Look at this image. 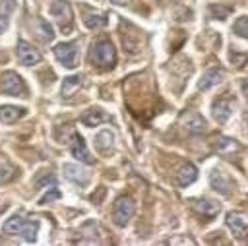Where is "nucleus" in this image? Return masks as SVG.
<instances>
[{
	"mask_svg": "<svg viewBox=\"0 0 248 246\" xmlns=\"http://www.w3.org/2000/svg\"><path fill=\"white\" fill-rule=\"evenodd\" d=\"M6 234H21L27 242H35L39 232V221L37 219H23V217H12L4 223Z\"/></svg>",
	"mask_w": 248,
	"mask_h": 246,
	"instance_id": "f257e3e1",
	"label": "nucleus"
},
{
	"mask_svg": "<svg viewBox=\"0 0 248 246\" xmlns=\"http://www.w3.org/2000/svg\"><path fill=\"white\" fill-rule=\"evenodd\" d=\"M89 58H91L93 66L103 68V70H108V68H112L116 64V50H114V46H112L110 41L103 39V41H99V43L93 45Z\"/></svg>",
	"mask_w": 248,
	"mask_h": 246,
	"instance_id": "f03ea898",
	"label": "nucleus"
},
{
	"mask_svg": "<svg viewBox=\"0 0 248 246\" xmlns=\"http://www.w3.org/2000/svg\"><path fill=\"white\" fill-rule=\"evenodd\" d=\"M134 211H136L134 200L130 196H120L112 205V219L118 227H126L128 221L134 217Z\"/></svg>",
	"mask_w": 248,
	"mask_h": 246,
	"instance_id": "7ed1b4c3",
	"label": "nucleus"
},
{
	"mask_svg": "<svg viewBox=\"0 0 248 246\" xmlns=\"http://www.w3.org/2000/svg\"><path fill=\"white\" fill-rule=\"evenodd\" d=\"M0 85H2V91L6 95L27 97V85L21 79V76H17L16 72H4L0 77Z\"/></svg>",
	"mask_w": 248,
	"mask_h": 246,
	"instance_id": "20e7f679",
	"label": "nucleus"
},
{
	"mask_svg": "<svg viewBox=\"0 0 248 246\" xmlns=\"http://www.w3.org/2000/svg\"><path fill=\"white\" fill-rule=\"evenodd\" d=\"M50 15L56 19V23L60 25V29L62 31H70V27H72V17H74V14H72V6L66 2V0H52L50 2Z\"/></svg>",
	"mask_w": 248,
	"mask_h": 246,
	"instance_id": "39448f33",
	"label": "nucleus"
},
{
	"mask_svg": "<svg viewBox=\"0 0 248 246\" xmlns=\"http://www.w3.org/2000/svg\"><path fill=\"white\" fill-rule=\"evenodd\" d=\"M54 56L56 60L66 66V68H76L78 60H79V50L76 43H60L54 46Z\"/></svg>",
	"mask_w": 248,
	"mask_h": 246,
	"instance_id": "423d86ee",
	"label": "nucleus"
},
{
	"mask_svg": "<svg viewBox=\"0 0 248 246\" xmlns=\"http://www.w3.org/2000/svg\"><path fill=\"white\" fill-rule=\"evenodd\" d=\"M209 184L213 190H217L219 194L223 196H229L232 190H234V182L231 180V176L219 169H213L211 174H209Z\"/></svg>",
	"mask_w": 248,
	"mask_h": 246,
	"instance_id": "0eeeda50",
	"label": "nucleus"
},
{
	"mask_svg": "<svg viewBox=\"0 0 248 246\" xmlns=\"http://www.w3.org/2000/svg\"><path fill=\"white\" fill-rule=\"evenodd\" d=\"M17 60L23 66H33L41 62V52L27 41H17Z\"/></svg>",
	"mask_w": 248,
	"mask_h": 246,
	"instance_id": "6e6552de",
	"label": "nucleus"
},
{
	"mask_svg": "<svg viewBox=\"0 0 248 246\" xmlns=\"http://www.w3.org/2000/svg\"><path fill=\"white\" fill-rule=\"evenodd\" d=\"M211 112H213V118L219 122V124H225L231 114H232V99L231 97H219L213 101V107H211Z\"/></svg>",
	"mask_w": 248,
	"mask_h": 246,
	"instance_id": "1a4fd4ad",
	"label": "nucleus"
},
{
	"mask_svg": "<svg viewBox=\"0 0 248 246\" xmlns=\"http://www.w3.org/2000/svg\"><path fill=\"white\" fill-rule=\"evenodd\" d=\"M180 122L192 134H202V132H205V126H207L205 118L202 114H198V112H184L180 116Z\"/></svg>",
	"mask_w": 248,
	"mask_h": 246,
	"instance_id": "9d476101",
	"label": "nucleus"
},
{
	"mask_svg": "<svg viewBox=\"0 0 248 246\" xmlns=\"http://www.w3.org/2000/svg\"><path fill=\"white\" fill-rule=\"evenodd\" d=\"M62 172H64V176H66L68 180H72V182H76V184H81V186H85L87 180H89V172H87L83 167L74 165V163H66V165L62 167Z\"/></svg>",
	"mask_w": 248,
	"mask_h": 246,
	"instance_id": "9b49d317",
	"label": "nucleus"
},
{
	"mask_svg": "<svg viewBox=\"0 0 248 246\" xmlns=\"http://www.w3.org/2000/svg\"><path fill=\"white\" fill-rule=\"evenodd\" d=\"M223 76H225V72H223L221 68H209V70H205L203 76H202V79L198 81V89H200V91L211 89L213 85H217V83L223 79Z\"/></svg>",
	"mask_w": 248,
	"mask_h": 246,
	"instance_id": "f8f14e48",
	"label": "nucleus"
},
{
	"mask_svg": "<svg viewBox=\"0 0 248 246\" xmlns=\"http://www.w3.org/2000/svg\"><path fill=\"white\" fill-rule=\"evenodd\" d=\"M213 149H215V153H219V155H231V153L240 151L242 145H240L236 139H232V138L219 136V138L213 141Z\"/></svg>",
	"mask_w": 248,
	"mask_h": 246,
	"instance_id": "ddd939ff",
	"label": "nucleus"
},
{
	"mask_svg": "<svg viewBox=\"0 0 248 246\" xmlns=\"http://www.w3.org/2000/svg\"><path fill=\"white\" fill-rule=\"evenodd\" d=\"M227 227L231 229V232L236 236V238H246L248 236V225L246 221L236 215V213H229L227 215Z\"/></svg>",
	"mask_w": 248,
	"mask_h": 246,
	"instance_id": "4468645a",
	"label": "nucleus"
},
{
	"mask_svg": "<svg viewBox=\"0 0 248 246\" xmlns=\"http://www.w3.org/2000/svg\"><path fill=\"white\" fill-rule=\"evenodd\" d=\"M72 155H74L78 161H81V163H87V165L93 163V157L89 155V151H87L85 141L81 139V136H74V141H72Z\"/></svg>",
	"mask_w": 248,
	"mask_h": 246,
	"instance_id": "2eb2a0df",
	"label": "nucleus"
},
{
	"mask_svg": "<svg viewBox=\"0 0 248 246\" xmlns=\"http://www.w3.org/2000/svg\"><path fill=\"white\" fill-rule=\"evenodd\" d=\"M196 178H198V170H196V167H194L192 163H184V165L178 169V172H176V184H178V186H188V184H192Z\"/></svg>",
	"mask_w": 248,
	"mask_h": 246,
	"instance_id": "dca6fc26",
	"label": "nucleus"
},
{
	"mask_svg": "<svg viewBox=\"0 0 248 246\" xmlns=\"http://www.w3.org/2000/svg\"><path fill=\"white\" fill-rule=\"evenodd\" d=\"M192 207L200 213V215H203V217H215L217 213H219V203H215V201H211V200H194L192 201Z\"/></svg>",
	"mask_w": 248,
	"mask_h": 246,
	"instance_id": "f3484780",
	"label": "nucleus"
},
{
	"mask_svg": "<svg viewBox=\"0 0 248 246\" xmlns=\"http://www.w3.org/2000/svg\"><path fill=\"white\" fill-rule=\"evenodd\" d=\"M23 114H25V108H21V107H12V105L0 107V122H4V124H14Z\"/></svg>",
	"mask_w": 248,
	"mask_h": 246,
	"instance_id": "a211bd4d",
	"label": "nucleus"
},
{
	"mask_svg": "<svg viewBox=\"0 0 248 246\" xmlns=\"http://www.w3.org/2000/svg\"><path fill=\"white\" fill-rule=\"evenodd\" d=\"M108 116L101 110V108H89V110H85L83 114H81V122H83V126H89V128H93V126H99L101 122H105Z\"/></svg>",
	"mask_w": 248,
	"mask_h": 246,
	"instance_id": "6ab92c4d",
	"label": "nucleus"
},
{
	"mask_svg": "<svg viewBox=\"0 0 248 246\" xmlns=\"http://www.w3.org/2000/svg\"><path fill=\"white\" fill-rule=\"evenodd\" d=\"M14 10H16V0H2L0 2V35L8 29L10 15Z\"/></svg>",
	"mask_w": 248,
	"mask_h": 246,
	"instance_id": "aec40b11",
	"label": "nucleus"
},
{
	"mask_svg": "<svg viewBox=\"0 0 248 246\" xmlns=\"http://www.w3.org/2000/svg\"><path fill=\"white\" fill-rule=\"evenodd\" d=\"M81 85H83V77L81 76H70V77H66L64 83H62V97L76 95L81 89Z\"/></svg>",
	"mask_w": 248,
	"mask_h": 246,
	"instance_id": "412c9836",
	"label": "nucleus"
},
{
	"mask_svg": "<svg viewBox=\"0 0 248 246\" xmlns=\"http://www.w3.org/2000/svg\"><path fill=\"white\" fill-rule=\"evenodd\" d=\"M112 143H114V134L110 130H103V132H99L95 136V147L99 151H103V153L108 151L112 147Z\"/></svg>",
	"mask_w": 248,
	"mask_h": 246,
	"instance_id": "4be33fe9",
	"label": "nucleus"
},
{
	"mask_svg": "<svg viewBox=\"0 0 248 246\" xmlns=\"http://www.w3.org/2000/svg\"><path fill=\"white\" fill-rule=\"evenodd\" d=\"M107 15L105 14H87L85 15V19H83V23L89 27V29H101V27H105L107 25Z\"/></svg>",
	"mask_w": 248,
	"mask_h": 246,
	"instance_id": "5701e85b",
	"label": "nucleus"
},
{
	"mask_svg": "<svg viewBox=\"0 0 248 246\" xmlns=\"http://www.w3.org/2000/svg\"><path fill=\"white\" fill-rule=\"evenodd\" d=\"M207 12H209V17H213V19H227V17L231 15L232 8L221 6V4H211V6L207 8Z\"/></svg>",
	"mask_w": 248,
	"mask_h": 246,
	"instance_id": "b1692460",
	"label": "nucleus"
},
{
	"mask_svg": "<svg viewBox=\"0 0 248 246\" xmlns=\"http://www.w3.org/2000/svg\"><path fill=\"white\" fill-rule=\"evenodd\" d=\"M14 176H16V169L6 159H0V184L10 182Z\"/></svg>",
	"mask_w": 248,
	"mask_h": 246,
	"instance_id": "393cba45",
	"label": "nucleus"
},
{
	"mask_svg": "<svg viewBox=\"0 0 248 246\" xmlns=\"http://www.w3.org/2000/svg\"><path fill=\"white\" fill-rule=\"evenodd\" d=\"M232 31H234L238 37H242V39H248V15H242V17H238V19L234 21V25H232Z\"/></svg>",
	"mask_w": 248,
	"mask_h": 246,
	"instance_id": "a878e982",
	"label": "nucleus"
},
{
	"mask_svg": "<svg viewBox=\"0 0 248 246\" xmlns=\"http://www.w3.org/2000/svg\"><path fill=\"white\" fill-rule=\"evenodd\" d=\"M37 23H39V27H41V31H43V39H45V41H52V37H54L52 27H50V25H48L45 19H39Z\"/></svg>",
	"mask_w": 248,
	"mask_h": 246,
	"instance_id": "bb28decb",
	"label": "nucleus"
},
{
	"mask_svg": "<svg viewBox=\"0 0 248 246\" xmlns=\"http://www.w3.org/2000/svg\"><path fill=\"white\" fill-rule=\"evenodd\" d=\"M229 56H231V62H232V64H236L238 68H242V66H244V64L248 62V54H240V52H231Z\"/></svg>",
	"mask_w": 248,
	"mask_h": 246,
	"instance_id": "cd10ccee",
	"label": "nucleus"
},
{
	"mask_svg": "<svg viewBox=\"0 0 248 246\" xmlns=\"http://www.w3.org/2000/svg\"><path fill=\"white\" fill-rule=\"evenodd\" d=\"M58 198H60V192H58V190H56V186H54L50 194L46 192V194H45V196L39 200V203H43V205H45V203H50V201H54V200H58Z\"/></svg>",
	"mask_w": 248,
	"mask_h": 246,
	"instance_id": "c85d7f7f",
	"label": "nucleus"
},
{
	"mask_svg": "<svg viewBox=\"0 0 248 246\" xmlns=\"http://www.w3.org/2000/svg\"><path fill=\"white\" fill-rule=\"evenodd\" d=\"M167 244H196L192 238H169Z\"/></svg>",
	"mask_w": 248,
	"mask_h": 246,
	"instance_id": "c756f323",
	"label": "nucleus"
},
{
	"mask_svg": "<svg viewBox=\"0 0 248 246\" xmlns=\"http://www.w3.org/2000/svg\"><path fill=\"white\" fill-rule=\"evenodd\" d=\"M240 87H242V93L248 97V79H242V83H240Z\"/></svg>",
	"mask_w": 248,
	"mask_h": 246,
	"instance_id": "7c9ffc66",
	"label": "nucleus"
},
{
	"mask_svg": "<svg viewBox=\"0 0 248 246\" xmlns=\"http://www.w3.org/2000/svg\"><path fill=\"white\" fill-rule=\"evenodd\" d=\"M110 2H112V4H124L126 0H110Z\"/></svg>",
	"mask_w": 248,
	"mask_h": 246,
	"instance_id": "2f4dec72",
	"label": "nucleus"
}]
</instances>
